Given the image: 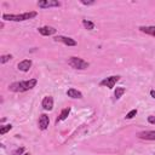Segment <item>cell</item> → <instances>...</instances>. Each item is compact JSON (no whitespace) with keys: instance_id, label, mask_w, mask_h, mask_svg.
Masks as SVG:
<instances>
[{"instance_id":"obj_9","label":"cell","mask_w":155,"mask_h":155,"mask_svg":"<svg viewBox=\"0 0 155 155\" xmlns=\"http://www.w3.org/2000/svg\"><path fill=\"white\" fill-rule=\"evenodd\" d=\"M31 64H33V62H31L30 59H23V61H21V62L17 64V68H18V70H21V71H28V70L31 68Z\"/></svg>"},{"instance_id":"obj_19","label":"cell","mask_w":155,"mask_h":155,"mask_svg":"<svg viewBox=\"0 0 155 155\" xmlns=\"http://www.w3.org/2000/svg\"><path fill=\"white\" fill-rule=\"evenodd\" d=\"M11 128H12V126H11V125H5V126H2V127L0 128V133H1V134H5V133H6V132H8Z\"/></svg>"},{"instance_id":"obj_11","label":"cell","mask_w":155,"mask_h":155,"mask_svg":"<svg viewBox=\"0 0 155 155\" xmlns=\"http://www.w3.org/2000/svg\"><path fill=\"white\" fill-rule=\"evenodd\" d=\"M56 31H57V30H56L53 27H50V25H45V27L39 28V33H40L41 35H44V36L53 35V34H56Z\"/></svg>"},{"instance_id":"obj_10","label":"cell","mask_w":155,"mask_h":155,"mask_svg":"<svg viewBox=\"0 0 155 155\" xmlns=\"http://www.w3.org/2000/svg\"><path fill=\"white\" fill-rule=\"evenodd\" d=\"M48 125H50V119H48V116H47L46 114H41L40 117H39V128L44 131V130H46V128L48 127Z\"/></svg>"},{"instance_id":"obj_21","label":"cell","mask_w":155,"mask_h":155,"mask_svg":"<svg viewBox=\"0 0 155 155\" xmlns=\"http://www.w3.org/2000/svg\"><path fill=\"white\" fill-rule=\"evenodd\" d=\"M148 122L151 124V125H155V116H154V115L148 116Z\"/></svg>"},{"instance_id":"obj_3","label":"cell","mask_w":155,"mask_h":155,"mask_svg":"<svg viewBox=\"0 0 155 155\" xmlns=\"http://www.w3.org/2000/svg\"><path fill=\"white\" fill-rule=\"evenodd\" d=\"M68 64L71 67V68H74V69H79V70H84V69H87L88 67H90V63L88 62H86L85 59H82V58H80V57H70L69 59H68Z\"/></svg>"},{"instance_id":"obj_6","label":"cell","mask_w":155,"mask_h":155,"mask_svg":"<svg viewBox=\"0 0 155 155\" xmlns=\"http://www.w3.org/2000/svg\"><path fill=\"white\" fill-rule=\"evenodd\" d=\"M54 41H59V42H63L64 45L67 46H75L76 45V41L69 36H62V35H58L54 38Z\"/></svg>"},{"instance_id":"obj_25","label":"cell","mask_w":155,"mask_h":155,"mask_svg":"<svg viewBox=\"0 0 155 155\" xmlns=\"http://www.w3.org/2000/svg\"><path fill=\"white\" fill-rule=\"evenodd\" d=\"M154 155H155V154H154Z\"/></svg>"},{"instance_id":"obj_2","label":"cell","mask_w":155,"mask_h":155,"mask_svg":"<svg viewBox=\"0 0 155 155\" xmlns=\"http://www.w3.org/2000/svg\"><path fill=\"white\" fill-rule=\"evenodd\" d=\"M36 15L38 13L35 11H29V12H24V13H19V15L4 13L2 19L4 21H13V22H23V21H28V19H31V18L36 17Z\"/></svg>"},{"instance_id":"obj_20","label":"cell","mask_w":155,"mask_h":155,"mask_svg":"<svg viewBox=\"0 0 155 155\" xmlns=\"http://www.w3.org/2000/svg\"><path fill=\"white\" fill-rule=\"evenodd\" d=\"M23 151H24V148H23V147H21V148L15 149V150L12 151V155H22V154H23Z\"/></svg>"},{"instance_id":"obj_12","label":"cell","mask_w":155,"mask_h":155,"mask_svg":"<svg viewBox=\"0 0 155 155\" xmlns=\"http://www.w3.org/2000/svg\"><path fill=\"white\" fill-rule=\"evenodd\" d=\"M67 96L70 98H74V99H81L82 98V93L80 91H78L76 88H73V87L67 91Z\"/></svg>"},{"instance_id":"obj_23","label":"cell","mask_w":155,"mask_h":155,"mask_svg":"<svg viewBox=\"0 0 155 155\" xmlns=\"http://www.w3.org/2000/svg\"><path fill=\"white\" fill-rule=\"evenodd\" d=\"M150 96L155 99V90H151V91H150Z\"/></svg>"},{"instance_id":"obj_24","label":"cell","mask_w":155,"mask_h":155,"mask_svg":"<svg viewBox=\"0 0 155 155\" xmlns=\"http://www.w3.org/2000/svg\"><path fill=\"white\" fill-rule=\"evenodd\" d=\"M23 155H30V154H29V153H25V154H23Z\"/></svg>"},{"instance_id":"obj_8","label":"cell","mask_w":155,"mask_h":155,"mask_svg":"<svg viewBox=\"0 0 155 155\" xmlns=\"http://www.w3.org/2000/svg\"><path fill=\"white\" fill-rule=\"evenodd\" d=\"M140 139L145 140H155V131H142L137 134Z\"/></svg>"},{"instance_id":"obj_15","label":"cell","mask_w":155,"mask_h":155,"mask_svg":"<svg viewBox=\"0 0 155 155\" xmlns=\"http://www.w3.org/2000/svg\"><path fill=\"white\" fill-rule=\"evenodd\" d=\"M125 92H126V88L125 87H116V90L114 91V96H115L116 99H119V98H121V96Z\"/></svg>"},{"instance_id":"obj_4","label":"cell","mask_w":155,"mask_h":155,"mask_svg":"<svg viewBox=\"0 0 155 155\" xmlns=\"http://www.w3.org/2000/svg\"><path fill=\"white\" fill-rule=\"evenodd\" d=\"M119 80H120V76H119V75H113V76H109V78L103 79V80L99 82V85L107 86L108 88H114V86L116 85V82H117Z\"/></svg>"},{"instance_id":"obj_14","label":"cell","mask_w":155,"mask_h":155,"mask_svg":"<svg viewBox=\"0 0 155 155\" xmlns=\"http://www.w3.org/2000/svg\"><path fill=\"white\" fill-rule=\"evenodd\" d=\"M69 113H70V108L68 107V108H64L62 111H61V114H59V116L56 119V124H58L59 121H63V120H65L67 117H68V115H69Z\"/></svg>"},{"instance_id":"obj_5","label":"cell","mask_w":155,"mask_h":155,"mask_svg":"<svg viewBox=\"0 0 155 155\" xmlns=\"http://www.w3.org/2000/svg\"><path fill=\"white\" fill-rule=\"evenodd\" d=\"M38 6L40 8H50V7H58L61 6V2L57 0H40L38 2Z\"/></svg>"},{"instance_id":"obj_7","label":"cell","mask_w":155,"mask_h":155,"mask_svg":"<svg viewBox=\"0 0 155 155\" xmlns=\"http://www.w3.org/2000/svg\"><path fill=\"white\" fill-rule=\"evenodd\" d=\"M41 105H42V108L45 109V110H52L53 109V98L51 97V96H46V97H44V99H42V102H41Z\"/></svg>"},{"instance_id":"obj_22","label":"cell","mask_w":155,"mask_h":155,"mask_svg":"<svg viewBox=\"0 0 155 155\" xmlns=\"http://www.w3.org/2000/svg\"><path fill=\"white\" fill-rule=\"evenodd\" d=\"M80 2L84 5H93L94 4V1H86V0H80Z\"/></svg>"},{"instance_id":"obj_16","label":"cell","mask_w":155,"mask_h":155,"mask_svg":"<svg viewBox=\"0 0 155 155\" xmlns=\"http://www.w3.org/2000/svg\"><path fill=\"white\" fill-rule=\"evenodd\" d=\"M82 24H84V27H85L87 30L94 29V23L91 22V21H88V19H82Z\"/></svg>"},{"instance_id":"obj_13","label":"cell","mask_w":155,"mask_h":155,"mask_svg":"<svg viewBox=\"0 0 155 155\" xmlns=\"http://www.w3.org/2000/svg\"><path fill=\"white\" fill-rule=\"evenodd\" d=\"M139 30L145 33V34H148V35L155 36V25H147V27L142 25V27H139Z\"/></svg>"},{"instance_id":"obj_1","label":"cell","mask_w":155,"mask_h":155,"mask_svg":"<svg viewBox=\"0 0 155 155\" xmlns=\"http://www.w3.org/2000/svg\"><path fill=\"white\" fill-rule=\"evenodd\" d=\"M36 84H38L36 79H29L25 81H17V82H12L8 86V90L12 92H25V91L35 87Z\"/></svg>"},{"instance_id":"obj_17","label":"cell","mask_w":155,"mask_h":155,"mask_svg":"<svg viewBox=\"0 0 155 155\" xmlns=\"http://www.w3.org/2000/svg\"><path fill=\"white\" fill-rule=\"evenodd\" d=\"M11 58H12L11 54H2V56L0 57V63H1V64H5V63L8 62Z\"/></svg>"},{"instance_id":"obj_18","label":"cell","mask_w":155,"mask_h":155,"mask_svg":"<svg viewBox=\"0 0 155 155\" xmlns=\"http://www.w3.org/2000/svg\"><path fill=\"white\" fill-rule=\"evenodd\" d=\"M137 113H138V111H137V109H132L131 111H128V113L126 114V116H125V117H126L127 120H130V119H132V117H134V116L137 115Z\"/></svg>"}]
</instances>
